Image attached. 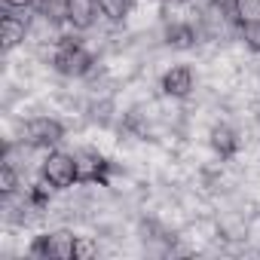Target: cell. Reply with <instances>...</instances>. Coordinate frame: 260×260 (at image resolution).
<instances>
[{
	"label": "cell",
	"instance_id": "cell-4",
	"mask_svg": "<svg viewBox=\"0 0 260 260\" xmlns=\"http://www.w3.org/2000/svg\"><path fill=\"white\" fill-rule=\"evenodd\" d=\"M74 248H77V233L58 226V230H49V233H40L34 242H31V257H46V260H71L74 257Z\"/></svg>",
	"mask_w": 260,
	"mask_h": 260
},
{
	"label": "cell",
	"instance_id": "cell-6",
	"mask_svg": "<svg viewBox=\"0 0 260 260\" xmlns=\"http://www.w3.org/2000/svg\"><path fill=\"white\" fill-rule=\"evenodd\" d=\"M77 156V172H80V184H101L107 187V178L113 172V166L92 147H83L74 153Z\"/></svg>",
	"mask_w": 260,
	"mask_h": 260
},
{
	"label": "cell",
	"instance_id": "cell-15",
	"mask_svg": "<svg viewBox=\"0 0 260 260\" xmlns=\"http://www.w3.org/2000/svg\"><path fill=\"white\" fill-rule=\"evenodd\" d=\"M37 7H40V0H4V10L19 13L25 19H28V13H37Z\"/></svg>",
	"mask_w": 260,
	"mask_h": 260
},
{
	"label": "cell",
	"instance_id": "cell-1",
	"mask_svg": "<svg viewBox=\"0 0 260 260\" xmlns=\"http://www.w3.org/2000/svg\"><path fill=\"white\" fill-rule=\"evenodd\" d=\"M52 68H55V74H61L68 80H83L95 71V55L77 37H58V43L52 49Z\"/></svg>",
	"mask_w": 260,
	"mask_h": 260
},
{
	"label": "cell",
	"instance_id": "cell-9",
	"mask_svg": "<svg viewBox=\"0 0 260 260\" xmlns=\"http://www.w3.org/2000/svg\"><path fill=\"white\" fill-rule=\"evenodd\" d=\"M28 37H31V22L25 16H19V13L4 10V37H0V40H4V52H13Z\"/></svg>",
	"mask_w": 260,
	"mask_h": 260
},
{
	"label": "cell",
	"instance_id": "cell-5",
	"mask_svg": "<svg viewBox=\"0 0 260 260\" xmlns=\"http://www.w3.org/2000/svg\"><path fill=\"white\" fill-rule=\"evenodd\" d=\"M159 89H162L166 98H178V101L181 98H190L193 89H196L193 68L190 64H172V68H166L162 77H159Z\"/></svg>",
	"mask_w": 260,
	"mask_h": 260
},
{
	"label": "cell",
	"instance_id": "cell-12",
	"mask_svg": "<svg viewBox=\"0 0 260 260\" xmlns=\"http://www.w3.org/2000/svg\"><path fill=\"white\" fill-rule=\"evenodd\" d=\"M236 19H239V28L248 22H257L260 19V0H236Z\"/></svg>",
	"mask_w": 260,
	"mask_h": 260
},
{
	"label": "cell",
	"instance_id": "cell-14",
	"mask_svg": "<svg viewBox=\"0 0 260 260\" xmlns=\"http://www.w3.org/2000/svg\"><path fill=\"white\" fill-rule=\"evenodd\" d=\"M242 40H245V46H248L251 52H257V55H260V19H257V22L242 25Z\"/></svg>",
	"mask_w": 260,
	"mask_h": 260
},
{
	"label": "cell",
	"instance_id": "cell-11",
	"mask_svg": "<svg viewBox=\"0 0 260 260\" xmlns=\"http://www.w3.org/2000/svg\"><path fill=\"white\" fill-rule=\"evenodd\" d=\"M19 169L16 166H10V162H4L0 166V193L4 196H13V193H19Z\"/></svg>",
	"mask_w": 260,
	"mask_h": 260
},
{
	"label": "cell",
	"instance_id": "cell-13",
	"mask_svg": "<svg viewBox=\"0 0 260 260\" xmlns=\"http://www.w3.org/2000/svg\"><path fill=\"white\" fill-rule=\"evenodd\" d=\"M98 254V242L92 236H77V248H74V260H89Z\"/></svg>",
	"mask_w": 260,
	"mask_h": 260
},
{
	"label": "cell",
	"instance_id": "cell-8",
	"mask_svg": "<svg viewBox=\"0 0 260 260\" xmlns=\"http://www.w3.org/2000/svg\"><path fill=\"white\" fill-rule=\"evenodd\" d=\"M98 4L95 0H68V16H64V25L74 28V31H92L95 22H98Z\"/></svg>",
	"mask_w": 260,
	"mask_h": 260
},
{
	"label": "cell",
	"instance_id": "cell-3",
	"mask_svg": "<svg viewBox=\"0 0 260 260\" xmlns=\"http://www.w3.org/2000/svg\"><path fill=\"white\" fill-rule=\"evenodd\" d=\"M22 141H28L34 150H55L64 141V125L55 116H31L22 128Z\"/></svg>",
	"mask_w": 260,
	"mask_h": 260
},
{
	"label": "cell",
	"instance_id": "cell-7",
	"mask_svg": "<svg viewBox=\"0 0 260 260\" xmlns=\"http://www.w3.org/2000/svg\"><path fill=\"white\" fill-rule=\"evenodd\" d=\"M208 144H211V150H214L220 159H233V156L242 150V138H239V132H236L230 122H214V125H211Z\"/></svg>",
	"mask_w": 260,
	"mask_h": 260
},
{
	"label": "cell",
	"instance_id": "cell-2",
	"mask_svg": "<svg viewBox=\"0 0 260 260\" xmlns=\"http://www.w3.org/2000/svg\"><path fill=\"white\" fill-rule=\"evenodd\" d=\"M40 178H46L55 190H71L74 184H80L77 156L64 150H49L40 162Z\"/></svg>",
	"mask_w": 260,
	"mask_h": 260
},
{
	"label": "cell",
	"instance_id": "cell-10",
	"mask_svg": "<svg viewBox=\"0 0 260 260\" xmlns=\"http://www.w3.org/2000/svg\"><path fill=\"white\" fill-rule=\"evenodd\" d=\"M98 4V16L107 19V22H125L132 16V7L135 0H95Z\"/></svg>",
	"mask_w": 260,
	"mask_h": 260
}]
</instances>
